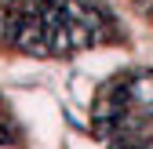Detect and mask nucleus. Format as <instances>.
<instances>
[{"label":"nucleus","instance_id":"f257e3e1","mask_svg":"<svg viewBox=\"0 0 153 149\" xmlns=\"http://www.w3.org/2000/svg\"><path fill=\"white\" fill-rule=\"evenodd\" d=\"M11 44L18 51H26V55H51L48 36H44V26H40V15H33V18L15 15V36H11Z\"/></svg>","mask_w":153,"mask_h":149}]
</instances>
